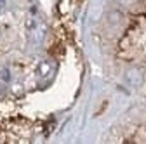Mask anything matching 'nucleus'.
Masks as SVG:
<instances>
[{
  "instance_id": "obj_1",
  "label": "nucleus",
  "mask_w": 146,
  "mask_h": 144,
  "mask_svg": "<svg viewBox=\"0 0 146 144\" xmlns=\"http://www.w3.org/2000/svg\"><path fill=\"white\" fill-rule=\"evenodd\" d=\"M2 78H4V80H9V78H11V75L7 73V69H4V73H2Z\"/></svg>"
}]
</instances>
